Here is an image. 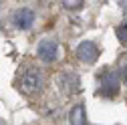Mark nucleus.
Masks as SVG:
<instances>
[{
	"label": "nucleus",
	"mask_w": 127,
	"mask_h": 125,
	"mask_svg": "<svg viewBox=\"0 0 127 125\" xmlns=\"http://www.w3.org/2000/svg\"><path fill=\"white\" fill-rule=\"evenodd\" d=\"M44 87V75L38 69H28L20 77V91L26 95H36Z\"/></svg>",
	"instance_id": "nucleus-1"
},
{
	"label": "nucleus",
	"mask_w": 127,
	"mask_h": 125,
	"mask_svg": "<svg viewBox=\"0 0 127 125\" xmlns=\"http://www.w3.org/2000/svg\"><path fill=\"white\" fill-rule=\"evenodd\" d=\"M36 55L42 62H55L57 57H59V42L55 38H44L38 42V49H36Z\"/></svg>",
	"instance_id": "nucleus-2"
},
{
	"label": "nucleus",
	"mask_w": 127,
	"mask_h": 125,
	"mask_svg": "<svg viewBox=\"0 0 127 125\" xmlns=\"http://www.w3.org/2000/svg\"><path fill=\"white\" fill-rule=\"evenodd\" d=\"M99 46L95 44L93 40H83L81 44L77 46V57L81 59L83 62H87V65H93L95 61L99 59Z\"/></svg>",
	"instance_id": "nucleus-3"
},
{
	"label": "nucleus",
	"mask_w": 127,
	"mask_h": 125,
	"mask_svg": "<svg viewBox=\"0 0 127 125\" xmlns=\"http://www.w3.org/2000/svg\"><path fill=\"white\" fill-rule=\"evenodd\" d=\"M61 89H63V93L65 95H77L79 91H81V79H79V75L77 73H65L61 77Z\"/></svg>",
	"instance_id": "nucleus-4"
},
{
	"label": "nucleus",
	"mask_w": 127,
	"mask_h": 125,
	"mask_svg": "<svg viewBox=\"0 0 127 125\" xmlns=\"http://www.w3.org/2000/svg\"><path fill=\"white\" fill-rule=\"evenodd\" d=\"M12 22L20 30H28L30 26H32V22H34V12L28 10V8H18L12 14Z\"/></svg>",
	"instance_id": "nucleus-5"
},
{
	"label": "nucleus",
	"mask_w": 127,
	"mask_h": 125,
	"mask_svg": "<svg viewBox=\"0 0 127 125\" xmlns=\"http://www.w3.org/2000/svg\"><path fill=\"white\" fill-rule=\"evenodd\" d=\"M69 123L71 125H87V111H85V105H75L69 113Z\"/></svg>",
	"instance_id": "nucleus-6"
},
{
	"label": "nucleus",
	"mask_w": 127,
	"mask_h": 125,
	"mask_svg": "<svg viewBox=\"0 0 127 125\" xmlns=\"http://www.w3.org/2000/svg\"><path fill=\"white\" fill-rule=\"evenodd\" d=\"M117 91H119V79H117L113 73H109L105 79H103V89H101V93H103L105 97H113Z\"/></svg>",
	"instance_id": "nucleus-7"
},
{
	"label": "nucleus",
	"mask_w": 127,
	"mask_h": 125,
	"mask_svg": "<svg viewBox=\"0 0 127 125\" xmlns=\"http://www.w3.org/2000/svg\"><path fill=\"white\" fill-rule=\"evenodd\" d=\"M61 2H63V6H65L67 10H79L83 6L85 0H61Z\"/></svg>",
	"instance_id": "nucleus-8"
},
{
	"label": "nucleus",
	"mask_w": 127,
	"mask_h": 125,
	"mask_svg": "<svg viewBox=\"0 0 127 125\" xmlns=\"http://www.w3.org/2000/svg\"><path fill=\"white\" fill-rule=\"evenodd\" d=\"M115 34H117V38H119L121 42H127V22H123V24H119V26H117Z\"/></svg>",
	"instance_id": "nucleus-9"
},
{
	"label": "nucleus",
	"mask_w": 127,
	"mask_h": 125,
	"mask_svg": "<svg viewBox=\"0 0 127 125\" xmlns=\"http://www.w3.org/2000/svg\"><path fill=\"white\" fill-rule=\"evenodd\" d=\"M0 125H4V123H2V119H0Z\"/></svg>",
	"instance_id": "nucleus-10"
}]
</instances>
